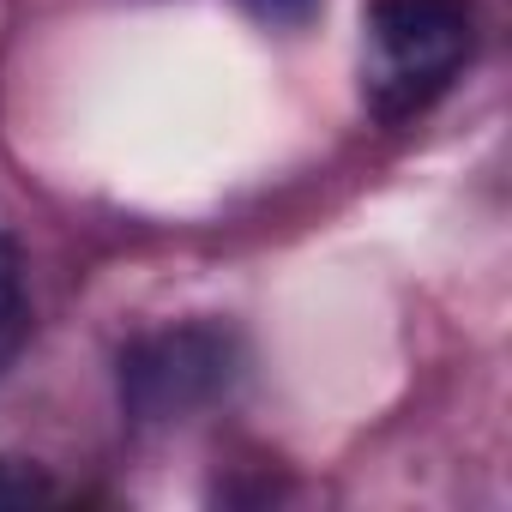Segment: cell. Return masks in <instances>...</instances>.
Wrapping results in <instances>:
<instances>
[{"label":"cell","instance_id":"6da1fadb","mask_svg":"<svg viewBox=\"0 0 512 512\" xmlns=\"http://www.w3.org/2000/svg\"><path fill=\"white\" fill-rule=\"evenodd\" d=\"M368 91L386 115L422 109L470 55V7L464 0H374L368 7Z\"/></svg>","mask_w":512,"mask_h":512},{"label":"cell","instance_id":"7a4b0ae2","mask_svg":"<svg viewBox=\"0 0 512 512\" xmlns=\"http://www.w3.org/2000/svg\"><path fill=\"white\" fill-rule=\"evenodd\" d=\"M235 380V338L223 326H169L121 356V404L139 422H181L217 404Z\"/></svg>","mask_w":512,"mask_h":512},{"label":"cell","instance_id":"277c9868","mask_svg":"<svg viewBox=\"0 0 512 512\" xmlns=\"http://www.w3.org/2000/svg\"><path fill=\"white\" fill-rule=\"evenodd\" d=\"M31 500H49V482L31 464H19V458H0V512L31 506Z\"/></svg>","mask_w":512,"mask_h":512},{"label":"cell","instance_id":"5b68a950","mask_svg":"<svg viewBox=\"0 0 512 512\" xmlns=\"http://www.w3.org/2000/svg\"><path fill=\"white\" fill-rule=\"evenodd\" d=\"M253 7H260L272 25H290V7H284V0H253ZM308 7H314V0H296V13H308Z\"/></svg>","mask_w":512,"mask_h":512},{"label":"cell","instance_id":"3957f363","mask_svg":"<svg viewBox=\"0 0 512 512\" xmlns=\"http://www.w3.org/2000/svg\"><path fill=\"white\" fill-rule=\"evenodd\" d=\"M25 332H31V302H25V278H19V253L0 235V368L19 356Z\"/></svg>","mask_w":512,"mask_h":512}]
</instances>
